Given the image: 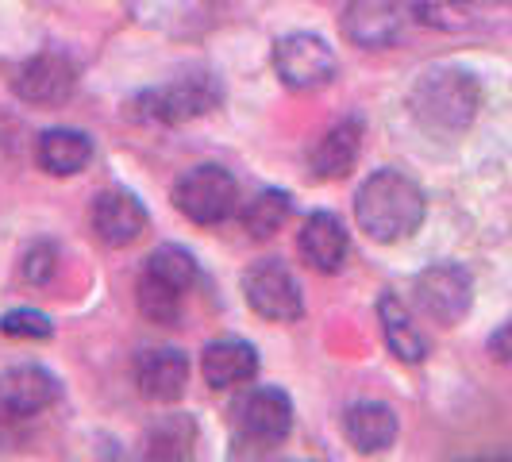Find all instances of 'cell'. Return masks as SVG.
<instances>
[{"label":"cell","instance_id":"obj_19","mask_svg":"<svg viewBox=\"0 0 512 462\" xmlns=\"http://www.w3.org/2000/svg\"><path fill=\"white\" fill-rule=\"evenodd\" d=\"M93 158V139L74 128H51L35 143V162L54 178H74Z\"/></svg>","mask_w":512,"mask_h":462},{"label":"cell","instance_id":"obj_11","mask_svg":"<svg viewBox=\"0 0 512 462\" xmlns=\"http://www.w3.org/2000/svg\"><path fill=\"white\" fill-rule=\"evenodd\" d=\"M151 228V216L143 201L128 189H104L93 201V231L104 247H131Z\"/></svg>","mask_w":512,"mask_h":462},{"label":"cell","instance_id":"obj_10","mask_svg":"<svg viewBox=\"0 0 512 462\" xmlns=\"http://www.w3.org/2000/svg\"><path fill=\"white\" fill-rule=\"evenodd\" d=\"M77 89V70L66 54H35L27 58L24 66L12 77V93L24 104H35V108H58L74 97Z\"/></svg>","mask_w":512,"mask_h":462},{"label":"cell","instance_id":"obj_12","mask_svg":"<svg viewBox=\"0 0 512 462\" xmlns=\"http://www.w3.org/2000/svg\"><path fill=\"white\" fill-rule=\"evenodd\" d=\"M58 401V378L43 366H12L0 374V412L4 416H35Z\"/></svg>","mask_w":512,"mask_h":462},{"label":"cell","instance_id":"obj_20","mask_svg":"<svg viewBox=\"0 0 512 462\" xmlns=\"http://www.w3.org/2000/svg\"><path fill=\"white\" fill-rule=\"evenodd\" d=\"M378 320H382L385 343H389V351H393L397 359L401 362L428 359V339L412 324L409 308L397 301V293H382V297H378Z\"/></svg>","mask_w":512,"mask_h":462},{"label":"cell","instance_id":"obj_13","mask_svg":"<svg viewBox=\"0 0 512 462\" xmlns=\"http://www.w3.org/2000/svg\"><path fill=\"white\" fill-rule=\"evenodd\" d=\"M512 8V0H412V20L432 31H474Z\"/></svg>","mask_w":512,"mask_h":462},{"label":"cell","instance_id":"obj_14","mask_svg":"<svg viewBox=\"0 0 512 462\" xmlns=\"http://www.w3.org/2000/svg\"><path fill=\"white\" fill-rule=\"evenodd\" d=\"M185 382H189V362L181 351L174 347H158V351H143L135 359V385L147 401H158V405H170L185 393Z\"/></svg>","mask_w":512,"mask_h":462},{"label":"cell","instance_id":"obj_27","mask_svg":"<svg viewBox=\"0 0 512 462\" xmlns=\"http://www.w3.org/2000/svg\"><path fill=\"white\" fill-rule=\"evenodd\" d=\"M489 355L497 362H509L512 366V316L497 328V332L489 335Z\"/></svg>","mask_w":512,"mask_h":462},{"label":"cell","instance_id":"obj_23","mask_svg":"<svg viewBox=\"0 0 512 462\" xmlns=\"http://www.w3.org/2000/svg\"><path fill=\"white\" fill-rule=\"evenodd\" d=\"M285 220H289V193H282V189H262L243 208V228L251 231L255 239L278 235L285 228Z\"/></svg>","mask_w":512,"mask_h":462},{"label":"cell","instance_id":"obj_2","mask_svg":"<svg viewBox=\"0 0 512 462\" xmlns=\"http://www.w3.org/2000/svg\"><path fill=\"white\" fill-rule=\"evenodd\" d=\"M409 108L416 124L436 135H459L474 124L478 108H482V85L478 77L455 70V66H439L428 70L412 85Z\"/></svg>","mask_w":512,"mask_h":462},{"label":"cell","instance_id":"obj_21","mask_svg":"<svg viewBox=\"0 0 512 462\" xmlns=\"http://www.w3.org/2000/svg\"><path fill=\"white\" fill-rule=\"evenodd\" d=\"M143 274L185 297V293L193 289V282H197V262H193L189 251H181V247H174V243H166V247H158V251L147 258V270H143Z\"/></svg>","mask_w":512,"mask_h":462},{"label":"cell","instance_id":"obj_18","mask_svg":"<svg viewBox=\"0 0 512 462\" xmlns=\"http://www.w3.org/2000/svg\"><path fill=\"white\" fill-rule=\"evenodd\" d=\"M201 374L212 389H231V385L255 382L258 374V351L243 339H220L208 343L201 355Z\"/></svg>","mask_w":512,"mask_h":462},{"label":"cell","instance_id":"obj_26","mask_svg":"<svg viewBox=\"0 0 512 462\" xmlns=\"http://www.w3.org/2000/svg\"><path fill=\"white\" fill-rule=\"evenodd\" d=\"M58 274V251H54L51 243H35V247H27L24 255V278L31 285H47Z\"/></svg>","mask_w":512,"mask_h":462},{"label":"cell","instance_id":"obj_25","mask_svg":"<svg viewBox=\"0 0 512 462\" xmlns=\"http://www.w3.org/2000/svg\"><path fill=\"white\" fill-rule=\"evenodd\" d=\"M0 332L8 339H51L54 328L51 320L43 312H35V308H12V312H4Z\"/></svg>","mask_w":512,"mask_h":462},{"label":"cell","instance_id":"obj_6","mask_svg":"<svg viewBox=\"0 0 512 462\" xmlns=\"http://www.w3.org/2000/svg\"><path fill=\"white\" fill-rule=\"evenodd\" d=\"M274 70L293 93H316L335 81V54L320 35H282L274 43Z\"/></svg>","mask_w":512,"mask_h":462},{"label":"cell","instance_id":"obj_7","mask_svg":"<svg viewBox=\"0 0 512 462\" xmlns=\"http://www.w3.org/2000/svg\"><path fill=\"white\" fill-rule=\"evenodd\" d=\"M243 293H247V305L255 308L262 320L293 324V320L305 316V293H301L297 278L289 274V266L278 262V258L255 262L243 274Z\"/></svg>","mask_w":512,"mask_h":462},{"label":"cell","instance_id":"obj_15","mask_svg":"<svg viewBox=\"0 0 512 462\" xmlns=\"http://www.w3.org/2000/svg\"><path fill=\"white\" fill-rule=\"evenodd\" d=\"M359 151H362V120L359 116H347L335 128L324 131L320 143L312 147V154H308L312 174L320 181L347 178L355 170V162H359Z\"/></svg>","mask_w":512,"mask_h":462},{"label":"cell","instance_id":"obj_17","mask_svg":"<svg viewBox=\"0 0 512 462\" xmlns=\"http://www.w3.org/2000/svg\"><path fill=\"white\" fill-rule=\"evenodd\" d=\"M297 247H301V255H305V262L312 270L335 274L343 266L351 243H347V231L339 224V216H332V212H312L305 220V228H301Z\"/></svg>","mask_w":512,"mask_h":462},{"label":"cell","instance_id":"obj_24","mask_svg":"<svg viewBox=\"0 0 512 462\" xmlns=\"http://www.w3.org/2000/svg\"><path fill=\"white\" fill-rule=\"evenodd\" d=\"M135 301H139V312L151 320V324H178L181 316V293L174 289H166V285H158L154 278H139L135 285Z\"/></svg>","mask_w":512,"mask_h":462},{"label":"cell","instance_id":"obj_8","mask_svg":"<svg viewBox=\"0 0 512 462\" xmlns=\"http://www.w3.org/2000/svg\"><path fill=\"white\" fill-rule=\"evenodd\" d=\"M412 20L409 0H351L339 16V31L351 47L382 51L401 39L405 24Z\"/></svg>","mask_w":512,"mask_h":462},{"label":"cell","instance_id":"obj_16","mask_svg":"<svg viewBox=\"0 0 512 462\" xmlns=\"http://www.w3.org/2000/svg\"><path fill=\"white\" fill-rule=\"evenodd\" d=\"M343 436L362 455H378L397 439V412L382 401H359L343 412Z\"/></svg>","mask_w":512,"mask_h":462},{"label":"cell","instance_id":"obj_4","mask_svg":"<svg viewBox=\"0 0 512 462\" xmlns=\"http://www.w3.org/2000/svg\"><path fill=\"white\" fill-rule=\"evenodd\" d=\"M289 428H293V405L274 385L247 389L243 401H235L231 409V436L239 447H251V451H270L285 443Z\"/></svg>","mask_w":512,"mask_h":462},{"label":"cell","instance_id":"obj_9","mask_svg":"<svg viewBox=\"0 0 512 462\" xmlns=\"http://www.w3.org/2000/svg\"><path fill=\"white\" fill-rule=\"evenodd\" d=\"M412 293H416V305H420L424 316H432L436 324L451 328V324H459L462 316L470 312L474 282H470V274L462 266H455V262H436V266H428V270L416 274Z\"/></svg>","mask_w":512,"mask_h":462},{"label":"cell","instance_id":"obj_5","mask_svg":"<svg viewBox=\"0 0 512 462\" xmlns=\"http://www.w3.org/2000/svg\"><path fill=\"white\" fill-rule=\"evenodd\" d=\"M239 201V185L231 178L224 166H193L185 170L181 181L174 185V205L185 220L212 228V224H224Z\"/></svg>","mask_w":512,"mask_h":462},{"label":"cell","instance_id":"obj_22","mask_svg":"<svg viewBox=\"0 0 512 462\" xmlns=\"http://www.w3.org/2000/svg\"><path fill=\"white\" fill-rule=\"evenodd\" d=\"M197 443V428L189 416H162L147 432V455L151 459H189Z\"/></svg>","mask_w":512,"mask_h":462},{"label":"cell","instance_id":"obj_1","mask_svg":"<svg viewBox=\"0 0 512 462\" xmlns=\"http://www.w3.org/2000/svg\"><path fill=\"white\" fill-rule=\"evenodd\" d=\"M424 193L420 185L397 170H378L355 197V220L374 243H401L424 224Z\"/></svg>","mask_w":512,"mask_h":462},{"label":"cell","instance_id":"obj_3","mask_svg":"<svg viewBox=\"0 0 512 462\" xmlns=\"http://www.w3.org/2000/svg\"><path fill=\"white\" fill-rule=\"evenodd\" d=\"M220 101H224V89H220L216 74L189 70V74H181L174 81L151 89V93L135 97L131 101V116L135 120H147V124L178 128V124H189V120H201L208 112H216Z\"/></svg>","mask_w":512,"mask_h":462}]
</instances>
